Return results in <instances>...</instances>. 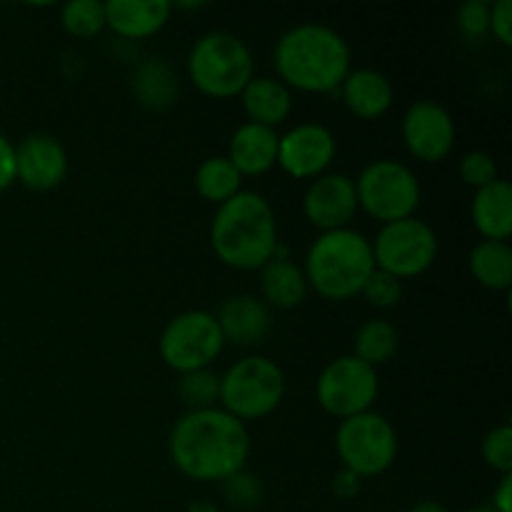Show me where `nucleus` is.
<instances>
[{
  "label": "nucleus",
  "mask_w": 512,
  "mask_h": 512,
  "mask_svg": "<svg viewBox=\"0 0 512 512\" xmlns=\"http://www.w3.org/2000/svg\"><path fill=\"white\" fill-rule=\"evenodd\" d=\"M170 460L198 483H225L250 458L248 425L223 408L188 410L170 430Z\"/></svg>",
  "instance_id": "1"
},
{
  "label": "nucleus",
  "mask_w": 512,
  "mask_h": 512,
  "mask_svg": "<svg viewBox=\"0 0 512 512\" xmlns=\"http://www.w3.org/2000/svg\"><path fill=\"white\" fill-rule=\"evenodd\" d=\"M273 63L285 88L303 93H333L348 78L353 53L338 30L308 23L285 30L275 43Z\"/></svg>",
  "instance_id": "2"
},
{
  "label": "nucleus",
  "mask_w": 512,
  "mask_h": 512,
  "mask_svg": "<svg viewBox=\"0 0 512 512\" xmlns=\"http://www.w3.org/2000/svg\"><path fill=\"white\" fill-rule=\"evenodd\" d=\"M210 245L223 265L233 270H260L278 255V220L268 200L240 190L218 205L210 225Z\"/></svg>",
  "instance_id": "3"
},
{
  "label": "nucleus",
  "mask_w": 512,
  "mask_h": 512,
  "mask_svg": "<svg viewBox=\"0 0 512 512\" xmlns=\"http://www.w3.org/2000/svg\"><path fill=\"white\" fill-rule=\"evenodd\" d=\"M373 245L353 228L320 233L305 255V280L320 298L343 300L363 293L365 283L375 273Z\"/></svg>",
  "instance_id": "4"
},
{
  "label": "nucleus",
  "mask_w": 512,
  "mask_h": 512,
  "mask_svg": "<svg viewBox=\"0 0 512 512\" xmlns=\"http://www.w3.org/2000/svg\"><path fill=\"white\" fill-rule=\"evenodd\" d=\"M255 60L245 40L228 30L200 35L188 55V75L208 98H233L255 78Z\"/></svg>",
  "instance_id": "5"
},
{
  "label": "nucleus",
  "mask_w": 512,
  "mask_h": 512,
  "mask_svg": "<svg viewBox=\"0 0 512 512\" xmlns=\"http://www.w3.org/2000/svg\"><path fill=\"white\" fill-rule=\"evenodd\" d=\"M285 398V375L275 360L248 355L220 378V408L240 423L268 418Z\"/></svg>",
  "instance_id": "6"
},
{
  "label": "nucleus",
  "mask_w": 512,
  "mask_h": 512,
  "mask_svg": "<svg viewBox=\"0 0 512 512\" xmlns=\"http://www.w3.org/2000/svg\"><path fill=\"white\" fill-rule=\"evenodd\" d=\"M358 208L378 223H398L415 218L423 190L413 170L398 160H373L355 180Z\"/></svg>",
  "instance_id": "7"
},
{
  "label": "nucleus",
  "mask_w": 512,
  "mask_h": 512,
  "mask_svg": "<svg viewBox=\"0 0 512 512\" xmlns=\"http://www.w3.org/2000/svg\"><path fill=\"white\" fill-rule=\"evenodd\" d=\"M335 450L343 468L363 478H375L393 468L398 458V433L385 415L360 413L340 420L335 433Z\"/></svg>",
  "instance_id": "8"
},
{
  "label": "nucleus",
  "mask_w": 512,
  "mask_h": 512,
  "mask_svg": "<svg viewBox=\"0 0 512 512\" xmlns=\"http://www.w3.org/2000/svg\"><path fill=\"white\" fill-rule=\"evenodd\" d=\"M225 338L208 310H185L165 325L160 335V358L175 373L208 370L223 353Z\"/></svg>",
  "instance_id": "9"
},
{
  "label": "nucleus",
  "mask_w": 512,
  "mask_h": 512,
  "mask_svg": "<svg viewBox=\"0 0 512 512\" xmlns=\"http://www.w3.org/2000/svg\"><path fill=\"white\" fill-rule=\"evenodd\" d=\"M375 268L400 283L428 273L438 258V235L425 220L405 218L378 230L373 243Z\"/></svg>",
  "instance_id": "10"
},
{
  "label": "nucleus",
  "mask_w": 512,
  "mask_h": 512,
  "mask_svg": "<svg viewBox=\"0 0 512 512\" xmlns=\"http://www.w3.org/2000/svg\"><path fill=\"white\" fill-rule=\"evenodd\" d=\"M378 393V370L365 365L355 355H340L325 365L315 383V398L320 408L340 420L373 410Z\"/></svg>",
  "instance_id": "11"
},
{
  "label": "nucleus",
  "mask_w": 512,
  "mask_h": 512,
  "mask_svg": "<svg viewBox=\"0 0 512 512\" xmlns=\"http://www.w3.org/2000/svg\"><path fill=\"white\" fill-rule=\"evenodd\" d=\"M403 143L420 163H440L455 148V120L435 100H418L403 118Z\"/></svg>",
  "instance_id": "12"
},
{
  "label": "nucleus",
  "mask_w": 512,
  "mask_h": 512,
  "mask_svg": "<svg viewBox=\"0 0 512 512\" xmlns=\"http://www.w3.org/2000/svg\"><path fill=\"white\" fill-rule=\"evenodd\" d=\"M335 135L320 123L295 125L278 140V165L295 180L325 175L335 158Z\"/></svg>",
  "instance_id": "13"
},
{
  "label": "nucleus",
  "mask_w": 512,
  "mask_h": 512,
  "mask_svg": "<svg viewBox=\"0 0 512 512\" xmlns=\"http://www.w3.org/2000/svg\"><path fill=\"white\" fill-rule=\"evenodd\" d=\"M303 213L320 233L350 228L358 213L355 180L345 173H325L310 183L303 198Z\"/></svg>",
  "instance_id": "14"
},
{
  "label": "nucleus",
  "mask_w": 512,
  "mask_h": 512,
  "mask_svg": "<svg viewBox=\"0 0 512 512\" xmlns=\"http://www.w3.org/2000/svg\"><path fill=\"white\" fill-rule=\"evenodd\" d=\"M65 175H68V153L55 135L30 133L15 145V180L25 188L45 193L58 188Z\"/></svg>",
  "instance_id": "15"
},
{
  "label": "nucleus",
  "mask_w": 512,
  "mask_h": 512,
  "mask_svg": "<svg viewBox=\"0 0 512 512\" xmlns=\"http://www.w3.org/2000/svg\"><path fill=\"white\" fill-rule=\"evenodd\" d=\"M215 320H218L225 343L240 345V348L263 343L268 338L270 328H273L270 308L260 298H253V295L228 298L220 305Z\"/></svg>",
  "instance_id": "16"
},
{
  "label": "nucleus",
  "mask_w": 512,
  "mask_h": 512,
  "mask_svg": "<svg viewBox=\"0 0 512 512\" xmlns=\"http://www.w3.org/2000/svg\"><path fill=\"white\" fill-rule=\"evenodd\" d=\"M173 5L168 0H108L105 3V28L118 38L145 40L168 25Z\"/></svg>",
  "instance_id": "17"
},
{
  "label": "nucleus",
  "mask_w": 512,
  "mask_h": 512,
  "mask_svg": "<svg viewBox=\"0 0 512 512\" xmlns=\"http://www.w3.org/2000/svg\"><path fill=\"white\" fill-rule=\"evenodd\" d=\"M278 140L273 128L258 123H243L230 138L225 158L235 165L240 175H265L278 165Z\"/></svg>",
  "instance_id": "18"
},
{
  "label": "nucleus",
  "mask_w": 512,
  "mask_h": 512,
  "mask_svg": "<svg viewBox=\"0 0 512 512\" xmlns=\"http://www.w3.org/2000/svg\"><path fill=\"white\" fill-rule=\"evenodd\" d=\"M343 103L355 118L360 120H378L393 105V85L380 70L360 68L350 70L348 78L340 85Z\"/></svg>",
  "instance_id": "19"
},
{
  "label": "nucleus",
  "mask_w": 512,
  "mask_h": 512,
  "mask_svg": "<svg viewBox=\"0 0 512 512\" xmlns=\"http://www.w3.org/2000/svg\"><path fill=\"white\" fill-rule=\"evenodd\" d=\"M470 213H473V225L485 240L508 243L512 235V188L508 180L498 178L475 190Z\"/></svg>",
  "instance_id": "20"
},
{
  "label": "nucleus",
  "mask_w": 512,
  "mask_h": 512,
  "mask_svg": "<svg viewBox=\"0 0 512 512\" xmlns=\"http://www.w3.org/2000/svg\"><path fill=\"white\" fill-rule=\"evenodd\" d=\"M243 110L248 115V123L265 125V128H278L280 123L290 118L293 113V95L290 88H285L278 78L260 75L253 78L240 93Z\"/></svg>",
  "instance_id": "21"
},
{
  "label": "nucleus",
  "mask_w": 512,
  "mask_h": 512,
  "mask_svg": "<svg viewBox=\"0 0 512 512\" xmlns=\"http://www.w3.org/2000/svg\"><path fill=\"white\" fill-rule=\"evenodd\" d=\"M260 290L268 308L273 305V308L290 310L308 298V280L303 268L290 263L288 258H273L260 268Z\"/></svg>",
  "instance_id": "22"
},
{
  "label": "nucleus",
  "mask_w": 512,
  "mask_h": 512,
  "mask_svg": "<svg viewBox=\"0 0 512 512\" xmlns=\"http://www.w3.org/2000/svg\"><path fill=\"white\" fill-rule=\"evenodd\" d=\"M133 93L140 105L150 110H165L178 100L180 83L175 70L165 60L148 58L135 68Z\"/></svg>",
  "instance_id": "23"
},
{
  "label": "nucleus",
  "mask_w": 512,
  "mask_h": 512,
  "mask_svg": "<svg viewBox=\"0 0 512 512\" xmlns=\"http://www.w3.org/2000/svg\"><path fill=\"white\" fill-rule=\"evenodd\" d=\"M470 273L478 280L483 288L495 290H510L512 288V248L508 243H498V240H480L473 250H470Z\"/></svg>",
  "instance_id": "24"
},
{
  "label": "nucleus",
  "mask_w": 512,
  "mask_h": 512,
  "mask_svg": "<svg viewBox=\"0 0 512 512\" xmlns=\"http://www.w3.org/2000/svg\"><path fill=\"white\" fill-rule=\"evenodd\" d=\"M243 185V175L235 170L225 155H213V158L203 160L195 170V190L203 200L215 205H223L233 195L240 193Z\"/></svg>",
  "instance_id": "25"
},
{
  "label": "nucleus",
  "mask_w": 512,
  "mask_h": 512,
  "mask_svg": "<svg viewBox=\"0 0 512 512\" xmlns=\"http://www.w3.org/2000/svg\"><path fill=\"white\" fill-rule=\"evenodd\" d=\"M398 330L388 323V320H368L358 328L353 340L355 358L363 360L365 365L378 370L380 365L390 363L398 353Z\"/></svg>",
  "instance_id": "26"
},
{
  "label": "nucleus",
  "mask_w": 512,
  "mask_h": 512,
  "mask_svg": "<svg viewBox=\"0 0 512 512\" xmlns=\"http://www.w3.org/2000/svg\"><path fill=\"white\" fill-rule=\"evenodd\" d=\"M63 30L73 38H95L105 30V3L100 0H70L60 10Z\"/></svg>",
  "instance_id": "27"
},
{
  "label": "nucleus",
  "mask_w": 512,
  "mask_h": 512,
  "mask_svg": "<svg viewBox=\"0 0 512 512\" xmlns=\"http://www.w3.org/2000/svg\"><path fill=\"white\" fill-rule=\"evenodd\" d=\"M178 398L190 410L215 408V403H220V378L210 368L180 375Z\"/></svg>",
  "instance_id": "28"
},
{
  "label": "nucleus",
  "mask_w": 512,
  "mask_h": 512,
  "mask_svg": "<svg viewBox=\"0 0 512 512\" xmlns=\"http://www.w3.org/2000/svg\"><path fill=\"white\" fill-rule=\"evenodd\" d=\"M483 460L500 475L512 473V425L503 423L490 430L483 440Z\"/></svg>",
  "instance_id": "29"
},
{
  "label": "nucleus",
  "mask_w": 512,
  "mask_h": 512,
  "mask_svg": "<svg viewBox=\"0 0 512 512\" xmlns=\"http://www.w3.org/2000/svg\"><path fill=\"white\" fill-rule=\"evenodd\" d=\"M460 178H463L465 185L480 190L493 183V180H498V163L485 150H473V153L460 160Z\"/></svg>",
  "instance_id": "30"
},
{
  "label": "nucleus",
  "mask_w": 512,
  "mask_h": 512,
  "mask_svg": "<svg viewBox=\"0 0 512 512\" xmlns=\"http://www.w3.org/2000/svg\"><path fill=\"white\" fill-rule=\"evenodd\" d=\"M360 295L373 308H395L400 303V298H403V283L398 278H393V275L383 273V270H375Z\"/></svg>",
  "instance_id": "31"
},
{
  "label": "nucleus",
  "mask_w": 512,
  "mask_h": 512,
  "mask_svg": "<svg viewBox=\"0 0 512 512\" xmlns=\"http://www.w3.org/2000/svg\"><path fill=\"white\" fill-rule=\"evenodd\" d=\"M458 30L465 40H483L490 35V3L468 0L458 10Z\"/></svg>",
  "instance_id": "32"
},
{
  "label": "nucleus",
  "mask_w": 512,
  "mask_h": 512,
  "mask_svg": "<svg viewBox=\"0 0 512 512\" xmlns=\"http://www.w3.org/2000/svg\"><path fill=\"white\" fill-rule=\"evenodd\" d=\"M225 498L230 500V505H235V508L240 510H250L255 508V505L260 503V498H263V488H260V480L255 478V475H248V473H235L233 478L225 480Z\"/></svg>",
  "instance_id": "33"
},
{
  "label": "nucleus",
  "mask_w": 512,
  "mask_h": 512,
  "mask_svg": "<svg viewBox=\"0 0 512 512\" xmlns=\"http://www.w3.org/2000/svg\"><path fill=\"white\" fill-rule=\"evenodd\" d=\"M490 33L495 35L500 45L510 48L512 45V3L510 0H498L490 5Z\"/></svg>",
  "instance_id": "34"
},
{
  "label": "nucleus",
  "mask_w": 512,
  "mask_h": 512,
  "mask_svg": "<svg viewBox=\"0 0 512 512\" xmlns=\"http://www.w3.org/2000/svg\"><path fill=\"white\" fill-rule=\"evenodd\" d=\"M15 183V145L0 133V193Z\"/></svg>",
  "instance_id": "35"
},
{
  "label": "nucleus",
  "mask_w": 512,
  "mask_h": 512,
  "mask_svg": "<svg viewBox=\"0 0 512 512\" xmlns=\"http://www.w3.org/2000/svg\"><path fill=\"white\" fill-rule=\"evenodd\" d=\"M360 483H363V480L358 478V475L355 473H350V470H340L338 475H335V480H333V493L338 495V498H353V495H358L360 493Z\"/></svg>",
  "instance_id": "36"
},
{
  "label": "nucleus",
  "mask_w": 512,
  "mask_h": 512,
  "mask_svg": "<svg viewBox=\"0 0 512 512\" xmlns=\"http://www.w3.org/2000/svg\"><path fill=\"white\" fill-rule=\"evenodd\" d=\"M490 508L495 512H512V473L500 478V485L498 490H495Z\"/></svg>",
  "instance_id": "37"
},
{
  "label": "nucleus",
  "mask_w": 512,
  "mask_h": 512,
  "mask_svg": "<svg viewBox=\"0 0 512 512\" xmlns=\"http://www.w3.org/2000/svg\"><path fill=\"white\" fill-rule=\"evenodd\" d=\"M410 512H450L443 503H435V500H423V503L413 505Z\"/></svg>",
  "instance_id": "38"
},
{
  "label": "nucleus",
  "mask_w": 512,
  "mask_h": 512,
  "mask_svg": "<svg viewBox=\"0 0 512 512\" xmlns=\"http://www.w3.org/2000/svg\"><path fill=\"white\" fill-rule=\"evenodd\" d=\"M188 512H218V505L210 503V500H195L188 508Z\"/></svg>",
  "instance_id": "39"
},
{
  "label": "nucleus",
  "mask_w": 512,
  "mask_h": 512,
  "mask_svg": "<svg viewBox=\"0 0 512 512\" xmlns=\"http://www.w3.org/2000/svg\"><path fill=\"white\" fill-rule=\"evenodd\" d=\"M468 512H495V510L490 508V505H480V508H473V510H468Z\"/></svg>",
  "instance_id": "40"
}]
</instances>
